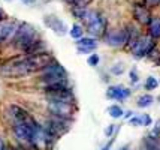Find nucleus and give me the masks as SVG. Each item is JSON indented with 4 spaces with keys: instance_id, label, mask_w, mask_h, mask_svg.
<instances>
[{
    "instance_id": "cd10ccee",
    "label": "nucleus",
    "mask_w": 160,
    "mask_h": 150,
    "mask_svg": "<svg viewBox=\"0 0 160 150\" xmlns=\"http://www.w3.org/2000/svg\"><path fill=\"white\" fill-rule=\"evenodd\" d=\"M22 2H24V3H33L35 0H22Z\"/></svg>"
},
{
    "instance_id": "c85d7f7f",
    "label": "nucleus",
    "mask_w": 160,
    "mask_h": 150,
    "mask_svg": "<svg viewBox=\"0 0 160 150\" xmlns=\"http://www.w3.org/2000/svg\"><path fill=\"white\" fill-rule=\"evenodd\" d=\"M5 150H21V149H14V147H9V149H5Z\"/></svg>"
},
{
    "instance_id": "a878e982",
    "label": "nucleus",
    "mask_w": 160,
    "mask_h": 150,
    "mask_svg": "<svg viewBox=\"0 0 160 150\" xmlns=\"http://www.w3.org/2000/svg\"><path fill=\"white\" fill-rule=\"evenodd\" d=\"M0 150H5V144L2 141V138H0Z\"/></svg>"
},
{
    "instance_id": "a211bd4d",
    "label": "nucleus",
    "mask_w": 160,
    "mask_h": 150,
    "mask_svg": "<svg viewBox=\"0 0 160 150\" xmlns=\"http://www.w3.org/2000/svg\"><path fill=\"white\" fill-rule=\"evenodd\" d=\"M159 86V81L157 78H154V77H148L145 81V89L147 90H154V89H157Z\"/></svg>"
},
{
    "instance_id": "aec40b11",
    "label": "nucleus",
    "mask_w": 160,
    "mask_h": 150,
    "mask_svg": "<svg viewBox=\"0 0 160 150\" xmlns=\"http://www.w3.org/2000/svg\"><path fill=\"white\" fill-rule=\"evenodd\" d=\"M99 60H100V59H99L98 54H91L90 57H88V60H87V62H88V65H90V66H98Z\"/></svg>"
},
{
    "instance_id": "6e6552de",
    "label": "nucleus",
    "mask_w": 160,
    "mask_h": 150,
    "mask_svg": "<svg viewBox=\"0 0 160 150\" xmlns=\"http://www.w3.org/2000/svg\"><path fill=\"white\" fill-rule=\"evenodd\" d=\"M9 113H11L12 119H14V123H27L28 120L33 119L24 108L18 107V105H11L9 107Z\"/></svg>"
},
{
    "instance_id": "2eb2a0df",
    "label": "nucleus",
    "mask_w": 160,
    "mask_h": 150,
    "mask_svg": "<svg viewBox=\"0 0 160 150\" xmlns=\"http://www.w3.org/2000/svg\"><path fill=\"white\" fill-rule=\"evenodd\" d=\"M153 96L151 95H142L139 99H138V107L139 108H145V107H150L153 104Z\"/></svg>"
},
{
    "instance_id": "ddd939ff",
    "label": "nucleus",
    "mask_w": 160,
    "mask_h": 150,
    "mask_svg": "<svg viewBox=\"0 0 160 150\" xmlns=\"http://www.w3.org/2000/svg\"><path fill=\"white\" fill-rule=\"evenodd\" d=\"M133 15H135V18L139 23H142V24H148L150 20H151V17L148 14V11L145 9V6H139V5H136V6L133 8Z\"/></svg>"
},
{
    "instance_id": "393cba45",
    "label": "nucleus",
    "mask_w": 160,
    "mask_h": 150,
    "mask_svg": "<svg viewBox=\"0 0 160 150\" xmlns=\"http://www.w3.org/2000/svg\"><path fill=\"white\" fill-rule=\"evenodd\" d=\"M68 3H70V5H77L78 3V0H66Z\"/></svg>"
},
{
    "instance_id": "423d86ee",
    "label": "nucleus",
    "mask_w": 160,
    "mask_h": 150,
    "mask_svg": "<svg viewBox=\"0 0 160 150\" xmlns=\"http://www.w3.org/2000/svg\"><path fill=\"white\" fill-rule=\"evenodd\" d=\"M105 42L111 47H121L126 44V30L117 29L105 33Z\"/></svg>"
},
{
    "instance_id": "f8f14e48",
    "label": "nucleus",
    "mask_w": 160,
    "mask_h": 150,
    "mask_svg": "<svg viewBox=\"0 0 160 150\" xmlns=\"http://www.w3.org/2000/svg\"><path fill=\"white\" fill-rule=\"evenodd\" d=\"M45 24L48 26L51 30H54L57 35H64L66 33V26L62 20H58L56 17H47L45 18Z\"/></svg>"
},
{
    "instance_id": "f257e3e1",
    "label": "nucleus",
    "mask_w": 160,
    "mask_h": 150,
    "mask_svg": "<svg viewBox=\"0 0 160 150\" xmlns=\"http://www.w3.org/2000/svg\"><path fill=\"white\" fill-rule=\"evenodd\" d=\"M54 60L49 53H39L33 56H24V57H15L6 60L5 63L0 65V75L8 78H20L26 77L33 72L42 71L47 65Z\"/></svg>"
},
{
    "instance_id": "20e7f679",
    "label": "nucleus",
    "mask_w": 160,
    "mask_h": 150,
    "mask_svg": "<svg viewBox=\"0 0 160 150\" xmlns=\"http://www.w3.org/2000/svg\"><path fill=\"white\" fill-rule=\"evenodd\" d=\"M153 48H154V42L151 38H148V36H139L138 42L135 44V47L132 48L133 57H136V59L145 57V56H148L151 53Z\"/></svg>"
},
{
    "instance_id": "bb28decb",
    "label": "nucleus",
    "mask_w": 160,
    "mask_h": 150,
    "mask_svg": "<svg viewBox=\"0 0 160 150\" xmlns=\"http://www.w3.org/2000/svg\"><path fill=\"white\" fill-rule=\"evenodd\" d=\"M3 17H5V15H3V11H2V8H0V20H3Z\"/></svg>"
},
{
    "instance_id": "0eeeda50",
    "label": "nucleus",
    "mask_w": 160,
    "mask_h": 150,
    "mask_svg": "<svg viewBox=\"0 0 160 150\" xmlns=\"http://www.w3.org/2000/svg\"><path fill=\"white\" fill-rule=\"evenodd\" d=\"M87 32L93 36H103L106 32V20L102 15H99L94 21H91L87 26Z\"/></svg>"
},
{
    "instance_id": "9d476101",
    "label": "nucleus",
    "mask_w": 160,
    "mask_h": 150,
    "mask_svg": "<svg viewBox=\"0 0 160 150\" xmlns=\"http://www.w3.org/2000/svg\"><path fill=\"white\" fill-rule=\"evenodd\" d=\"M106 96L111 98V99H117V101H124L130 96V90L121 86H111L106 92Z\"/></svg>"
},
{
    "instance_id": "39448f33",
    "label": "nucleus",
    "mask_w": 160,
    "mask_h": 150,
    "mask_svg": "<svg viewBox=\"0 0 160 150\" xmlns=\"http://www.w3.org/2000/svg\"><path fill=\"white\" fill-rule=\"evenodd\" d=\"M47 99L48 102H64V104H72L73 105V93L70 92L69 87H64L60 90H54V92L47 93Z\"/></svg>"
},
{
    "instance_id": "6ab92c4d",
    "label": "nucleus",
    "mask_w": 160,
    "mask_h": 150,
    "mask_svg": "<svg viewBox=\"0 0 160 150\" xmlns=\"http://www.w3.org/2000/svg\"><path fill=\"white\" fill-rule=\"evenodd\" d=\"M123 72H124V66H123V63H117L111 68V74H114V75H121Z\"/></svg>"
},
{
    "instance_id": "4468645a",
    "label": "nucleus",
    "mask_w": 160,
    "mask_h": 150,
    "mask_svg": "<svg viewBox=\"0 0 160 150\" xmlns=\"http://www.w3.org/2000/svg\"><path fill=\"white\" fill-rule=\"evenodd\" d=\"M148 32L151 39H157L160 38V18L159 17H153L150 23H148Z\"/></svg>"
},
{
    "instance_id": "c756f323",
    "label": "nucleus",
    "mask_w": 160,
    "mask_h": 150,
    "mask_svg": "<svg viewBox=\"0 0 160 150\" xmlns=\"http://www.w3.org/2000/svg\"><path fill=\"white\" fill-rule=\"evenodd\" d=\"M8 2H9V0H8Z\"/></svg>"
},
{
    "instance_id": "f03ea898",
    "label": "nucleus",
    "mask_w": 160,
    "mask_h": 150,
    "mask_svg": "<svg viewBox=\"0 0 160 150\" xmlns=\"http://www.w3.org/2000/svg\"><path fill=\"white\" fill-rule=\"evenodd\" d=\"M35 41H38L36 39L35 27L32 24H28V23H20L18 27H17V32H15V35H14L12 44H14L17 48H21V50L24 51Z\"/></svg>"
},
{
    "instance_id": "1a4fd4ad",
    "label": "nucleus",
    "mask_w": 160,
    "mask_h": 150,
    "mask_svg": "<svg viewBox=\"0 0 160 150\" xmlns=\"http://www.w3.org/2000/svg\"><path fill=\"white\" fill-rule=\"evenodd\" d=\"M18 23L17 21H2L0 23V42L12 38L17 32Z\"/></svg>"
},
{
    "instance_id": "412c9836",
    "label": "nucleus",
    "mask_w": 160,
    "mask_h": 150,
    "mask_svg": "<svg viewBox=\"0 0 160 150\" xmlns=\"http://www.w3.org/2000/svg\"><path fill=\"white\" fill-rule=\"evenodd\" d=\"M114 129H115V125H109L108 128L105 129V135L106 137H111L114 134Z\"/></svg>"
},
{
    "instance_id": "f3484780",
    "label": "nucleus",
    "mask_w": 160,
    "mask_h": 150,
    "mask_svg": "<svg viewBox=\"0 0 160 150\" xmlns=\"http://www.w3.org/2000/svg\"><path fill=\"white\" fill-rule=\"evenodd\" d=\"M108 113H109V116H111V117H114V119H118V117H121V116H123V110H121V107H118V105H111V107L108 108Z\"/></svg>"
},
{
    "instance_id": "b1692460",
    "label": "nucleus",
    "mask_w": 160,
    "mask_h": 150,
    "mask_svg": "<svg viewBox=\"0 0 160 150\" xmlns=\"http://www.w3.org/2000/svg\"><path fill=\"white\" fill-rule=\"evenodd\" d=\"M141 122H142L145 126L151 125V119H150V116H142V117H141Z\"/></svg>"
},
{
    "instance_id": "9b49d317",
    "label": "nucleus",
    "mask_w": 160,
    "mask_h": 150,
    "mask_svg": "<svg viewBox=\"0 0 160 150\" xmlns=\"http://www.w3.org/2000/svg\"><path fill=\"white\" fill-rule=\"evenodd\" d=\"M77 45H78V51L81 54H87V53L93 51L98 47V41L94 38H81V39H78Z\"/></svg>"
},
{
    "instance_id": "5701e85b",
    "label": "nucleus",
    "mask_w": 160,
    "mask_h": 150,
    "mask_svg": "<svg viewBox=\"0 0 160 150\" xmlns=\"http://www.w3.org/2000/svg\"><path fill=\"white\" fill-rule=\"evenodd\" d=\"M130 123H132L133 126H141V125H142L141 117H132V119H130Z\"/></svg>"
},
{
    "instance_id": "dca6fc26",
    "label": "nucleus",
    "mask_w": 160,
    "mask_h": 150,
    "mask_svg": "<svg viewBox=\"0 0 160 150\" xmlns=\"http://www.w3.org/2000/svg\"><path fill=\"white\" fill-rule=\"evenodd\" d=\"M70 36L73 39H81L82 38V27L79 24H73L72 29H70Z\"/></svg>"
},
{
    "instance_id": "7ed1b4c3",
    "label": "nucleus",
    "mask_w": 160,
    "mask_h": 150,
    "mask_svg": "<svg viewBox=\"0 0 160 150\" xmlns=\"http://www.w3.org/2000/svg\"><path fill=\"white\" fill-rule=\"evenodd\" d=\"M48 111L52 117H58L63 120H70L73 116V105L64 102H48Z\"/></svg>"
},
{
    "instance_id": "4be33fe9",
    "label": "nucleus",
    "mask_w": 160,
    "mask_h": 150,
    "mask_svg": "<svg viewBox=\"0 0 160 150\" xmlns=\"http://www.w3.org/2000/svg\"><path fill=\"white\" fill-rule=\"evenodd\" d=\"M138 74H136V71H130V83H138Z\"/></svg>"
}]
</instances>
